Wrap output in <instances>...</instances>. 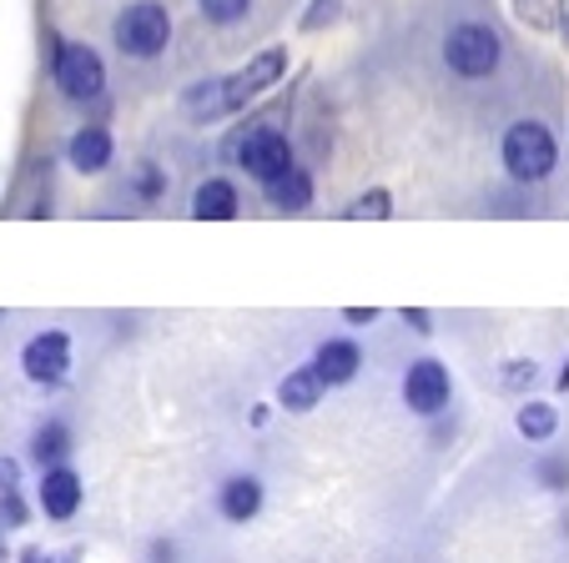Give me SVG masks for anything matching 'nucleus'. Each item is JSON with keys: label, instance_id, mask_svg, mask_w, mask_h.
I'll list each match as a JSON object with an SVG mask.
<instances>
[{"label": "nucleus", "instance_id": "1", "mask_svg": "<svg viewBox=\"0 0 569 563\" xmlns=\"http://www.w3.org/2000/svg\"><path fill=\"white\" fill-rule=\"evenodd\" d=\"M288 71V51L272 46V51L252 56L248 66L237 76H217V81H197L192 91L182 97L187 117L192 121H212V117H227V111H242L248 101H258L268 86H278V76Z\"/></svg>", "mask_w": 569, "mask_h": 563}, {"label": "nucleus", "instance_id": "2", "mask_svg": "<svg viewBox=\"0 0 569 563\" xmlns=\"http://www.w3.org/2000/svg\"><path fill=\"white\" fill-rule=\"evenodd\" d=\"M505 171L515 181H545L555 171V137L539 121H515L505 131Z\"/></svg>", "mask_w": 569, "mask_h": 563}, {"label": "nucleus", "instance_id": "3", "mask_svg": "<svg viewBox=\"0 0 569 563\" xmlns=\"http://www.w3.org/2000/svg\"><path fill=\"white\" fill-rule=\"evenodd\" d=\"M167 41H172V16L157 0H137L117 16V46L127 56H157Z\"/></svg>", "mask_w": 569, "mask_h": 563}, {"label": "nucleus", "instance_id": "4", "mask_svg": "<svg viewBox=\"0 0 569 563\" xmlns=\"http://www.w3.org/2000/svg\"><path fill=\"white\" fill-rule=\"evenodd\" d=\"M51 71H56V86H61L71 101H97L101 91H107V66H101V56L81 41L61 46Z\"/></svg>", "mask_w": 569, "mask_h": 563}, {"label": "nucleus", "instance_id": "5", "mask_svg": "<svg viewBox=\"0 0 569 563\" xmlns=\"http://www.w3.org/2000/svg\"><path fill=\"white\" fill-rule=\"evenodd\" d=\"M227 157L248 171V177H258L262 187L292 167V147L282 131H248V137H237L232 147H227Z\"/></svg>", "mask_w": 569, "mask_h": 563}, {"label": "nucleus", "instance_id": "6", "mask_svg": "<svg viewBox=\"0 0 569 563\" xmlns=\"http://www.w3.org/2000/svg\"><path fill=\"white\" fill-rule=\"evenodd\" d=\"M443 56H449V66L459 76H495L505 46H499V36L489 31V26L469 21V26H459V31L443 41Z\"/></svg>", "mask_w": 569, "mask_h": 563}, {"label": "nucleus", "instance_id": "7", "mask_svg": "<svg viewBox=\"0 0 569 563\" xmlns=\"http://www.w3.org/2000/svg\"><path fill=\"white\" fill-rule=\"evenodd\" d=\"M21 368H26V378L41 383V388L66 383V372H71V338L56 332V328L41 332V338H31L26 342V352H21Z\"/></svg>", "mask_w": 569, "mask_h": 563}, {"label": "nucleus", "instance_id": "8", "mask_svg": "<svg viewBox=\"0 0 569 563\" xmlns=\"http://www.w3.org/2000/svg\"><path fill=\"white\" fill-rule=\"evenodd\" d=\"M449 393H453L449 368H443V362H433V358H419L409 368V378H403V403H409L419 418L439 413V408L449 403Z\"/></svg>", "mask_w": 569, "mask_h": 563}, {"label": "nucleus", "instance_id": "9", "mask_svg": "<svg viewBox=\"0 0 569 563\" xmlns=\"http://www.w3.org/2000/svg\"><path fill=\"white\" fill-rule=\"evenodd\" d=\"M41 509H46V519H56V523H66L81 509V479H76L66 463L41 473Z\"/></svg>", "mask_w": 569, "mask_h": 563}, {"label": "nucleus", "instance_id": "10", "mask_svg": "<svg viewBox=\"0 0 569 563\" xmlns=\"http://www.w3.org/2000/svg\"><path fill=\"white\" fill-rule=\"evenodd\" d=\"M312 368H318V378L328 388H343V383H353V378H358V368H363V352H358V342L333 338V342H322V348H318Z\"/></svg>", "mask_w": 569, "mask_h": 563}, {"label": "nucleus", "instance_id": "11", "mask_svg": "<svg viewBox=\"0 0 569 563\" xmlns=\"http://www.w3.org/2000/svg\"><path fill=\"white\" fill-rule=\"evenodd\" d=\"M322 378H318V368H298V372H288V378H282L278 383V403L288 408V413H312V408H318V398H322Z\"/></svg>", "mask_w": 569, "mask_h": 563}, {"label": "nucleus", "instance_id": "12", "mask_svg": "<svg viewBox=\"0 0 569 563\" xmlns=\"http://www.w3.org/2000/svg\"><path fill=\"white\" fill-rule=\"evenodd\" d=\"M192 217H202V222H227V217H237V192H232V181L212 177L197 187L192 197Z\"/></svg>", "mask_w": 569, "mask_h": 563}, {"label": "nucleus", "instance_id": "13", "mask_svg": "<svg viewBox=\"0 0 569 563\" xmlns=\"http://www.w3.org/2000/svg\"><path fill=\"white\" fill-rule=\"evenodd\" d=\"M66 157H71L76 171H101L111 161V137L101 127H81L71 137V147H66Z\"/></svg>", "mask_w": 569, "mask_h": 563}, {"label": "nucleus", "instance_id": "14", "mask_svg": "<svg viewBox=\"0 0 569 563\" xmlns=\"http://www.w3.org/2000/svg\"><path fill=\"white\" fill-rule=\"evenodd\" d=\"M268 202L282 207V212H302V207L312 202V177L308 171H298V167H288L282 177L268 181Z\"/></svg>", "mask_w": 569, "mask_h": 563}, {"label": "nucleus", "instance_id": "15", "mask_svg": "<svg viewBox=\"0 0 569 563\" xmlns=\"http://www.w3.org/2000/svg\"><path fill=\"white\" fill-rule=\"evenodd\" d=\"M258 509H262V483L258 479H227L222 483V513L232 523L258 519Z\"/></svg>", "mask_w": 569, "mask_h": 563}, {"label": "nucleus", "instance_id": "16", "mask_svg": "<svg viewBox=\"0 0 569 563\" xmlns=\"http://www.w3.org/2000/svg\"><path fill=\"white\" fill-rule=\"evenodd\" d=\"M31 453L41 468H61L66 453H71V433H66V423H46L41 433L31 438Z\"/></svg>", "mask_w": 569, "mask_h": 563}, {"label": "nucleus", "instance_id": "17", "mask_svg": "<svg viewBox=\"0 0 569 563\" xmlns=\"http://www.w3.org/2000/svg\"><path fill=\"white\" fill-rule=\"evenodd\" d=\"M515 428H519L525 438H549V433L559 428V413H555L549 403H525V408L515 413Z\"/></svg>", "mask_w": 569, "mask_h": 563}, {"label": "nucleus", "instance_id": "18", "mask_svg": "<svg viewBox=\"0 0 569 563\" xmlns=\"http://www.w3.org/2000/svg\"><path fill=\"white\" fill-rule=\"evenodd\" d=\"M348 222H383V217H393V197L388 192H363L358 202H348Z\"/></svg>", "mask_w": 569, "mask_h": 563}, {"label": "nucleus", "instance_id": "19", "mask_svg": "<svg viewBox=\"0 0 569 563\" xmlns=\"http://www.w3.org/2000/svg\"><path fill=\"white\" fill-rule=\"evenodd\" d=\"M202 6V16L212 26H232V21H242V16L252 11V0H197Z\"/></svg>", "mask_w": 569, "mask_h": 563}, {"label": "nucleus", "instance_id": "20", "mask_svg": "<svg viewBox=\"0 0 569 563\" xmlns=\"http://www.w3.org/2000/svg\"><path fill=\"white\" fill-rule=\"evenodd\" d=\"M535 358H515V362H505V378H499V388L505 393H525V388H535Z\"/></svg>", "mask_w": 569, "mask_h": 563}, {"label": "nucleus", "instance_id": "21", "mask_svg": "<svg viewBox=\"0 0 569 563\" xmlns=\"http://www.w3.org/2000/svg\"><path fill=\"white\" fill-rule=\"evenodd\" d=\"M0 519L11 523V529H21V523L31 519V509H26V499H21V489H16V483H11V489H0Z\"/></svg>", "mask_w": 569, "mask_h": 563}, {"label": "nucleus", "instance_id": "22", "mask_svg": "<svg viewBox=\"0 0 569 563\" xmlns=\"http://www.w3.org/2000/svg\"><path fill=\"white\" fill-rule=\"evenodd\" d=\"M403 322H409V328L419 332V338H429V332H433V318H429L423 308H403Z\"/></svg>", "mask_w": 569, "mask_h": 563}, {"label": "nucleus", "instance_id": "23", "mask_svg": "<svg viewBox=\"0 0 569 563\" xmlns=\"http://www.w3.org/2000/svg\"><path fill=\"white\" fill-rule=\"evenodd\" d=\"M137 192H141V197H157V192H161L157 167H141V171H137Z\"/></svg>", "mask_w": 569, "mask_h": 563}, {"label": "nucleus", "instance_id": "24", "mask_svg": "<svg viewBox=\"0 0 569 563\" xmlns=\"http://www.w3.org/2000/svg\"><path fill=\"white\" fill-rule=\"evenodd\" d=\"M343 318H348V322H353V328H368V322H373V318H378V312H373V308H348V312H343Z\"/></svg>", "mask_w": 569, "mask_h": 563}, {"label": "nucleus", "instance_id": "25", "mask_svg": "<svg viewBox=\"0 0 569 563\" xmlns=\"http://www.w3.org/2000/svg\"><path fill=\"white\" fill-rule=\"evenodd\" d=\"M16 479H21V468H16L11 458H0V489H11Z\"/></svg>", "mask_w": 569, "mask_h": 563}, {"label": "nucleus", "instance_id": "26", "mask_svg": "<svg viewBox=\"0 0 569 563\" xmlns=\"http://www.w3.org/2000/svg\"><path fill=\"white\" fill-rule=\"evenodd\" d=\"M559 31H565V41H569V0H559Z\"/></svg>", "mask_w": 569, "mask_h": 563}, {"label": "nucleus", "instance_id": "27", "mask_svg": "<svg viewBox=\"0 0 569 563\" xmlns=\"http://www.w3.org/2000/svg\"><path fill=\"white\" fill-rule=\"evenodd\" d=\"M21 563H51V559H46L41 549H26V553H21Z\"/></svg>", "mask_w": 569, "mask_h": 563}, {"label": "nucleus", "instance_id": "28", "mask_svg": "<svg viewBox=\"0 0 569 563\" xmlns=\"http://www.w3.org/2000/svg\"><path fill=\"white\" fill-rule=\"evenodd\" d=\"M0 559H6V519H0Z\"/></svg>", "mask_w": 569, "mask_h": 563}, {"label": "nucleus", "instance_id": "29", "mask_svg": "<svg viewBox=\"0 0 569 563\" xmlns=\"http://www.w3.org/2000/svg\"><path fill=\"white\" fill-rule=\"evenodd\" d=\"M66 563H81V559H76V553H71V559H66Z\"/></svg>", "mask_w": 569, "mask_h": 563}]
</instances>
